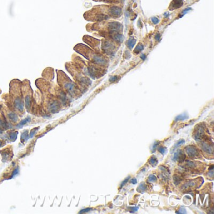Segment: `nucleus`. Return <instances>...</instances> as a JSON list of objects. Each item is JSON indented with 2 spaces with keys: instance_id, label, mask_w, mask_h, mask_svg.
<instances>
[{
  "instance_id": "1",
  "label": "nucleus",
  "mask_w": 214,
  "mask_h": 214,
  "mask_svg": "<svg viewBox=\"0 0 214 214\" xmlns=\"http://www.w3.org/2000/svg\"><path fill=\"white\" fill-rule=\"evenodd\" d=\"M117 4H109L93 7L84 14L85 18L90 21H102L117 18L122 15V8Z\"/></svg>"
},
{
  "instance_id": "2",
  "label": "nucleus",
  "mask_w": 214,
  "mask_h": 214,
  "mask_svg": "<svg viewBox=\"0 0 214 214\" xmlns=\"http://www.w3.org/2000/svg\"><path fill=\"white\" fill-rule=\"evenodd\" d=\"M205 137V131L203 126H198L197 130L195 131V134L193 136V138L197 141H201L202 139H204Z\"/></svg>"
},
{
  "instance_id": "3",
  "label": "nucleus",
  "mask_w": 214,
  "mask_h": 214,
  "mask_svg": "<svg viewBox=\"0 0 214 214\" xmlns=\"http://www.w3.org/2000/svg\"><path fill=\"white\" fill-rule=\"evenodd\" d=\"M185 151H186V153L188 154V155L190 157H195L199 155V152L198 149L194 146L190 145L188 146L185 148Z\"/></svg>"
},
{
  "instance_id": "4",
  "label": "nucleus",
  "mask_w": 214,
  "mask_h": 214,
  "mask_svg": "<svg viewBox=\"0 0 214 214\" xmlns=\"http://www.w3.org/2000/svg\"><path fill=\"white\" fill-rule=\"evenodd\" d=\"M185 159V155L181 150H179L175 153L174 156L173 158V161H178V162H183Z\"/></svg>"
},
{
  "instance_id": "5",
  "label": "nucleus",
  "mask_w": 214,
  "mask_h": 214,
  "mask_svg": "<svg viewBox=\"0 0 214 214\" xmlns=\"http://www.w3.org/2000/svg\"><path fill=\"white\" fill-rule=\"evenodd\" d=\"M202 149L204 151L207 152L208 153L212 154L213 153V146H211V145L209 144V143H203L202 144Z\"/></svg>"
},
{
  "instance_id": "6",
  "label": "nucleus",
  "mask_w": 214,
  "mask_h": 214,
  "mask_svg": "<svg viewBox=\"0 0 214 214\" xmlns=\"http://www.w3.org/2000/svg\"><path fill=\"white\" fill-rule=\"evenodd\" d=\"M93 1L99 2H104V3H106L109 4H119V3L121 2V0H93Z\"/></svg>"
},
{
  "instance_id": "7",
  "label": "nucleus",
  "mask_w": 214,
  "mask_h": 214,
  "mask_svg": "<svg viewBox=\"0 0 214 214\" xmlns=\"http://www.w3.org/2000/svg\"><path fill=\"white\" fill-rule=\"evenodd\" d=\"M146 189H147L146 185H145L144 183H141L139 185V186L138 187L137 190H138V192H141V193H143V192H144L146 190Z\"/></svg>"
},
{
  "instance_id": "8",
  "label": "nucleus",
  "mask_w": 214,
  "mask_h": 214,
  "mask_svg": "<svg viewBox=\"0 0 214 214\" xmlns=\"http://www.w3.org/2000/svg\"><path fill=\"white\" fill-rule=\"evenodd\" d=\"M149 164H151L153 166H156L158 164V159L155 156H152L149 159Z\"/></svg>"
},
{
  "instance_id": "9",
  "label": "nucleus",
  "mask_w": 214,
  "mask_h": 214,
  "mask_svg": "<svg viewBox=\"0 0 214 214\" xmlns=\"http://www.w3.org/2000/svg\"><path fill=\"white\" fill-rule=\"evenodd\" d=\"M158 151L162 154H164L166 153V151H167V149L164 148V147H159L158 148Z\"/></svg>"
},
{
  "instance_id": "10",
  "label": "nucleus",
  "mask_w": 214,
  "mask_h": 214,
  "mask_svg": "<svg viewBox=\"0 0 214 214\" xmlns=\"http://www.w3.org/2000/svg\"><path fill=\"white\" fill-rule=\"evenodd\" d=\"M157 180V178L154 175H150L148 178V181L149 182H154Z\"/></svg>"
},
{
  "instance_id": "11",
  "label": "nucleus",
  "mask_w": 214,
  "mask_h": 214,
  "mask_svg": "<svg viewBox=\"0 0 214 214\" xmlns=\"http://www.w3.org/2000/svg\"><path fill=\"white\" fill-rule=\"evenodd\" d=\"M173 179H174V183H175L176 185H178V183H179V181H180V180H181V179H180V178H179V176H177V175H175V176H174V178H173Z\"/></svg>"
},
{
  "instance_id": "12",
  "label": "nucleus",
  "mask_w": 214,
  "mask_h": 214,
  "mask_svg": "<svg viewBox=\"0 0 214 214\" xmlns=\"http://www.w3.org/2000/svg\"><path fill=\"white\" fill-rule=\"evenodd\" d=\"M186 164L190 168H194L195 166V164L194 163V162L193 161H188L187 162H186Z\"/></svg>"
},
{
  "instance_id": "13",
  "label": "nucleus",
  "mask_w": 214,
  "mask_h": 214,
  "mask_svg": "<svg viewBox=\"0 0 214 214\" xmlns=\"http://www.w3.org/2000/svg\"><path fill=\"white\" fill-rule=\"evenodd\" d=\"M129 178H130V176H128V177H127V178H126V179H124V181H123V182H122V183H121V188H122V187H123V186H124V185H125V184H126V183H127V182H128V181H129Z\"/></svg>"
},
{
  "instance_id": "14",
  "label": "nucleus",
  "mask_w": 214,
  "mask_h": 214,
  "mask_svg": "<svg viewBox=\"0 0 214 214\" xmlns=\"http://www.w3.org/2000/svg\"><path fill=\"white\" fill-rule=\"evenodd\" d=\"M183 143H185V140L184 139L180 140V141H179L176 144V145H175V148H177V147H178L179 146H180V145L182 144Z\"/></svg>"
},
{
  "instance_id": "15",
  "label": "nucleus",
  "mask_w": 214,
  "mask_h": 214,
  "mask_svg": "<svg viewBox=\"0 0 214 214\" xmlns=\"http://www.w3.org/2000/svg\"><path fill=\"white\" fill-rule=\"evenodd\" d=\"M92 209L91 208H87V209H85L84 210H82L80 212H79V214H82V213H85V212H89L90 210H91Z\"/></svg>"
},
{
  "instance_id": "16",
  "label": "nucleus",
  "mask_w": 214,
  "mask_h": 214,
  "mask_svg": "<svg viewBox=\"0 0 214 214\" xmlns=\"http://www.w3.org/2000/svg\"><path fill=\"white\" fill-rule=\"evenodd\" d=\"M177 213H178V214H186V210H185L184 208H181V209L178 210V212Z\"/></svg>"
},
{
  "instance_id": "17",
  "label": "nucleus",
  "mask_w": 214,
  "mask_h": 214,
  "mask_svg": "<svg viewBox=\"0 0 214 214\" xmlns=\"http://www.w3.org/2000/svg\"><path fill=\"white\" fill-rule=\"evenodd\" d=\"M129 209H130V210H131V212H136V211L138 210V207H130Z\"/></svg>"
},
{
  "instance_id": "18",
  "label": "nucleus",
  "mask_w": 214,
  "mask_h": 214,
  "mask_svg": "<svg viewBox=\"0 0 214 214\" xmlns=\"http://www.w3.org/2000/svg\"><path fill=\"white\" fill-rule=\"evenodd\" d=\"M159 144V142H155V143H154V144H153V151H155V149H156V148H157V146H158V145Z\"/></svg>"
},
{
  "instance_id": "19",
  "label": "nucleus",
  "mask_w": 214,
  "mask_h": 214,
  "mask_svg": "<svg viewBox=\"0 0 214 214\" xmlns=\"http://www.w3.org/2000/svg\"><path fill=\"white\" fill-rule=\"evenodd\" d=\"M131 183H132L133 184H136L137 183V180L136 178H133V179L131 180Z\"/></svg>"
}]
</instances>
